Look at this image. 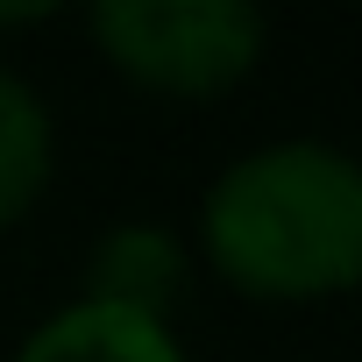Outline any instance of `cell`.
I'll list each match as a JSON object with an SVG mask.
<instances>
[{"mask_svg":"<svg viewBox=\"0 0 362 362\" xmlns=\"http://www.w3.org/2000/svg\"><path fill=\"white\" fill-rule=\"evenodd\" d=\"M185 277H192L185 242L170 228H156V221H121L86 256V298L121 305V313H149V320H170Z\"/></svg>","mask_w":362,"mask_h":362,"instance_id":"3","label":"cell"},{"mask_svg":"<svg viewBox=\"0 0 362 362\" xmlns=\"http://www.w3.org/2000/svg\"><path fill=\"white\" fill-rule=\"evenodd\" d=\"M86 29L114 71L156 93H228L263 57L249 0H93Z\"/></svg>","mask_w":362,"mask_h":362,"instance_id":"2","label":"cell"},{"mask_svg":"<svg viewBox=\"0 0 362 362\" xmlns=\"http://www.w3.org/2000/svg\"><path fill=\"white\" fill-rule=\"evenodd\" d=\"M50 163H57V121H50L43 93L15 64H0V228L43 199Z\"/></svg>","mask_w":362,"mask_h":362,"instance_id":"5","label":"cell"},{"mask_svg":"<svg viewBox=\"0 0 362 362\" xmlns=\"http://www.w3.org/2000/svg\"><path fill=\"white\" fill-rule=\"evenodd\" d=\"M50 15V0H29V8H0V29H8V22H43Z\"/></svg>","mask_w":362,"mask_h":362,"instance_id":"6","label":"cell"},{"mask_svg":"<svg viewBox=\"0 0 362 362\" xmlns=\"http://www.w3.org/2000/svg\"><path fill=\"white\" fill-rule=\"evenodd\" d=\"M15 362H185V348H177L170 320L121 313L100 298H71L43 327H29Z\"/></svg>","mask_w":362,"mask_h":362,"instance_id":"4","label":"cell"},{"mask_svg":"<svg viewBox=\"0 0 362 362\" xmlns=\"http://www.w3.org/2000/svg\"><path fill=\"white\" fill-rule=\"evenodd\" d=\"M214 270L249 298H341L362 284V156L291 135L235 156L199 206Z\"/></svg>","mask_w":362,"mask_h":362,"instance_id":"1","label":"cell"}]
</instances>
